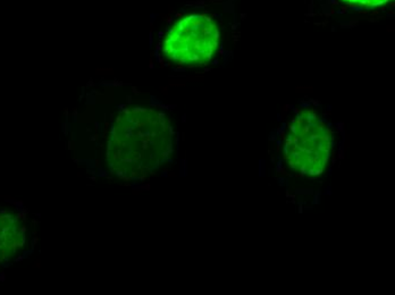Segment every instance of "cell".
I'll use <instances>...</instances> for the list:
<instances>
[{
    "label": "cell",
    "instance_id": "cell-4",
    "mask_svg": "<svg viewBox=\"0 0 395 295\" xmlns=\"http://www.w3.org/2000/svg\"><path fill=\"white\" fill-rule=\"evenodd\" d=\"M340 1L345 4L349 7L362 9V8H377V7H380V6H384L385 4L389 2L391 0H340Z\"/></svg>",
    "mask_w": 395,
    "mask_h": 295
},
{
    "label": "cell",
    "instance_id": "cell-1",
    "mask_svg": "<svg viewBox=\"0 0 395 295\" xmlns=\"http://www.w3.org/2000/svg\"><path fill=\"white\" fill-rule=\"evenodd\" d=\"M175 134L167 116L153 108L127 107L115 116L107 160L112 174L124 181L150 177L172 156Z\"/></svg>",
    "mask_w": 395,
    "mask_h": 295
},
{
    "label": "cell",
    "instance_id": "cell-2",
    "mask_svg": "<svg viewBox=\"0 0 395 295\" xmlns=\"http://www.w3.org/2000/svg\"><path fill=\"white\" fill-rule=\"evenodd\" d=\"M334 148V128L313 104L295 107L283 127V159L300 177H318L326 170Z\"/></svg>",
    "mask_w": 395,
    "mask_h": 295
},
{
    "label": "cell",
    "instance_id": "cell-3",
    "mask_svg": "<svg viewBox=\"0 0 395 295\" xmlns=\"http://www.w3.org/2000/svg\"><path fill=\"white\" fill-rule=\"evenodd\" d=\"M220 27L208 14H190L177 19L163 40V57L183 67H200L215 57L220 44Z\"/></svg>",
    "mask_w": 395,
    "mask_h": 295
}]
</instances>
